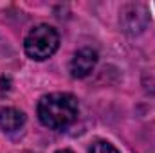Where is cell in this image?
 Segmentation results:
<instances>
[{
  "mask_svg": "<svg viewBox=\"0 0 155 153\" xmlns=\"http://www.w3.org/2000/svg\"><path fill=\"white\" fill-rule=\"evenodd\" d=\"M79 106L72 94L54 92L43 96L38 103V117L43 126L51 130H63L72 124L78 117Z\"/></svg>",
  "mask_w": 155,
  "mask_h": 153,
  "instance_id": "cell-1",
  "label": "cell"
},
{
  "mask_svg": "<svg viewBox=\"0 0 155 153\" xmlns=\"http://www.w3.org/2000/svg\"><path fill=\"white\" fill-rule=\"evenodd\" d=\"M58 47H60V36L56 29L47 24H40L33 27L24 41L25 54L31 60H38V61L51 58L58 50Z\"/></svg>",
  "mask_w": 155,
  "mask_h": 153,
  "instance_id": "cell-2",
  "label": "cell"
},
{
  "mask_svg": "<svg viewBox=\"0 0 155 153\" xmlns=\"http://www.w3.org/2000/svg\"><path fill=\"white\" fill-rule=\"evenodd\" d=\"M150 22L148 9L143 4H126L121 11V25L128 34H139Z\"/></svg>",
  "mask_w": 155,
  "mask_h": 153,
  "instance_id": "cell-3",
  "label": "cell"
},
{
  "mask_svg": "<svg viewBox=\"0 0 155 153\" xmlns=\"http://www.w3.org/2000/svg\"><path fill=\"white\" fill-rule=\"evenodd\" d=\"M97 63V52L90 47H85L78 50L71 61V74L72 77H85L88 76Z\"/></svg>",
  "mask_w": 155,
  "mask_h": 153,
  "instance_id": "cell-4",
  "label": "cell"
},
{
  "mask_svg": "<svg viewBox=\"0 0 155 153\" xmlns=\"http://www.w3.org/2000/svg\"><path fill=\"white\" fill-rule=\"evenodd\" d=\"M25 115L16 108H0V128L4 132H16L24 126Z\"/></svg>",
  "mask_w": 155,
  "mask_h": 153,
  "instance_id": "cell-5",
  "label": "cell"
},
{
  "mask_svg": "<svg viewBox=\"0 0 155 153\" xmlns=\"http://www.w3.org/2000/svg\"><path fill=\"white\" fill-rule=\"evenodd\" d=\"M90 153H119L110 144V142H105V141H97V142H94L92 144V148H90Z\"/></svg>",
  "mask_w": 155,
  "mask_h": 153,
  "instance_id": "cell-6",
  "label": "cell"
},
{
  "mask_svg": "<svg viewBox=\"0 0 155 153\" xmlns=\"http://www.w3.org/2000/svg\"><path fill=\"white\" fill-rule=\"evenodd\" d=\"M56 153H74V151H71V150H60V151H56Z\"/></svg>",
  "mask_w": 155,
  "mask_h": 153,
  "instance_id": "cell-7",
  "label": "cell"
}]
</instances>
